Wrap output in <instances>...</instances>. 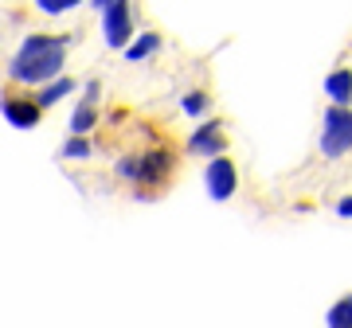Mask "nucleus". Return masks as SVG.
<instances>
[{"label": "nucleus", "mask_w": 352, "mask_h": 328, "mask_svg": "<svg viewBox=\"0 0 352 328\" xmlns=\"http://www.w3.org/2000/svg\"><path fill=\"white\" fill-rule=\"evenodd\" d=\"M75 39L71 36H43V32H32L24 36L20 51L8 59V78L16 86H47L55 78H63V63H67V47Z\"/></svg>", "instance_id": "1"}, {"label": "nucleus", "mask_w": 352, "mask_h": 328, "mask_svg": "<svg viewBox=\"0 0 352 328\" xmlns=\"http://www.w3.org/2000/svg\"><path fill=\"white\" fill-rule=\"evenodd\" d=\"M173 168H176L173 145H153V149H145V152L122 156V161H118V176L126 180V184H133V188H141V191H157V188L168 184Z\"/></svg>", "instance_id": "2"}, {"label": "nucleus", "mask_w": 352, "mask_h": 328, "mask_svg": "<svg viewBox=\"0 0 352 328\" xmlns=\"http://www.w3.org/2000/svg\"><path fill=\"white\" fill-rule=\"evenodd\" d=\"M317 149L329 161H340L352 152V106L340 110V106H329L321 114V133H317Z\"/></svg>", "instance_id": "3"}, {"label": "nucleus", "mask_w": 352, "mask_h": 328, "mask_svg": "<svg viewBox=\"0 0 352 328\" xmlns=\"http://www.w3.org/2000/svg\"><path fill=\"white\" fill-rule=\"evenodd\" d=\"M102 16V32H106V43L113 51H126L129 39H133V4L126 0H98L94 4Z\"/></svg>", "instance_id": "4"}, {"label": "nucleus", "mask_w": 352, "mask_h": 328, "mask_svg": "<svg viewBox=\"0 0 352 328\" xmlns=\"http://www.w3.org/2000/svg\"><path fill=\"white\" fill-rule=\"evenodd\" d=\"M204 184H208V196H212L215 203H227L235 191H239V168H235V161L231 156H215L212 164H208V172H204Z\"/></svg>", "instance_id": "5"}, {"label": "nucleus", "mask_w": 352, "mask_h": 328, "mask_svg": "<svg viewBox=\"0 0 352 328\" xmlns=\"http://www.w3.org/2000/svg\"><path fill=\"white\" fill-rule=\"evenodd\" d=\"M223 149H227V126H223V121H215V117L200 121L196 133L188 137V152H192V156H208V161H215V156H223Z\"/></svg>", "instance_id": "6"}, {"label": "nucleus", "mask_w": 352, "mask_h": 328, "mask_svg": "<svg viewBox=\"0 0 352 328\" xmlns=\"http://www.w3.org/2000/svg\"><path fill=\"white\" fill-rule=\"evenodd\" d=\"M0 114H4V121L16 126V129H36L43 110L36 106L32 94H4V98H0Z\"/></svg>", "instance_id": "7"}, {"label": "nucleus", "mask_w": 352, "mask_h": 328, "mask_svg": "<svg viewBox=\"0 0 352 328\" xmlns=\"http://www.w3.org/2000/svg\"><path fill=\"white\" fill-rule=\"evenodd\" d=\"M98 94H102V82L98 78H90L87 86H82V102L75 106V114H71V137H87L90 129L98 126Z\"/></svg>", "instance_id": "8"}, {"label": "nucleus", "mask_w": 352, "mask_h": 328, "mask_svg": "<svg viewBox=\"0 0 352 328\" xmlns=\"http://www.w3.org/2000/svg\"><path fill=\"white\" fill-rule=\"evenodd\" d=\"M325 94H329L333 106L349 110V106H352V71H349V67H337V71L325 78Z\"/></svg>", "instance_id": "9"}, {"label": "nucleus", "mask_w": 352, "mask_h": 328, "mask_svg": "<svg viewBox=\"0 0 352 328\" xmlns=\"http://www.w3.org/2000/svg\"><path fill=\"white\" fill-rule=\"evenodd\" d=\"M75 94V78H55V82H47V86H39L32 98H36L39 110H51V106H59L63 98H71Z\"/></svg>", "instance_id": "10"}, {"label": "nucleus", "mask_w": 352, "mask_h": 328, "mask_svg": "<svg viewBox=\"0 0 352 328\" xmlns=\"http://www.w3.org/2000/svg\"><path fill=\"white\" fill-rule=\"evenodd\" d=\"M161 43H164V39L157 36V32H141V36L126 47V59H129V63H141V59L157 55V51H161Z\"/></svg>", "instance_id": "11"}, {"label": "nucleus", "mask_w": 352, "mask_h": 328, "mask_svg": "<svg viewBox=\"0 0 352 328\" xmlns=\"http://www.w3.org/2000/svg\"><path fill=\"white\" fill-rule=\"evenodd\" d=\"M325 328H352V293H349V297H340V301L329 305V313H325Z\"/></svg>", "instance_id": "12"}, {"label": "nucleus", "mask_w": 352, "mask_h": 328, "mask_svg": "<svg viewBox=\"0 0 352 328\" xmlns=\"http://www.w3.org/2000/svg\"><path fill=\"white\" fill-rule=\"evenodd\" d=\"M180 110H184L188 117H204L208 110H212V98H208L204 90H188V94L180 98Z\"/></svg>", "instance_id": "13"}, {"label": "nucleus", "mask_w": 352, "mask_h": 328, "mask_svg": "<svg viewBox=\"0 0 352 328\" xmlns=\"http://www.w3.org/2000/svg\"><path fill=\"white\" fill-rule=\"evenodd\" d=\"M90 152H94V145H90L87 137H67L63 149H59V156H63V161H87Z\"/></svg>", "instance_id": "14"}, {"label": "nucleus", "mask_w": 352, "mask_h": 328, "mask_svg": "<svg viewBox=\"0 0 352 328\" xmlns=\"http://www.w3.org/2000/svg\"><path fill=\"white\" fill-rule=\"evenodd\" d=\"M36 8L43 16H67L71 8H78V0H36Z\"/></svg>", "instance_id": "15"}, {"label": "nucleus", "mask_w": 352, "mask_h": 328, "mask_svg": "<svg viewBox=\"0 0 352 328\" xmlns=\"http://www.w3.org/2000/svg\"><path fill=\"white\" fill-rule=\"evenodd\" d=\"M337 215L340 219H352V196H340L337 200Z\"/></svg>", "instance_id": "16"}]
</instances>
